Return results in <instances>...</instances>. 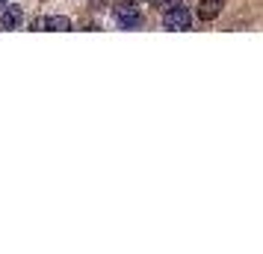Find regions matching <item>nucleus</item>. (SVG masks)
I'll list each match as a JSON object with an SVG mask.
<instances>
[{"label": "nucleus", "mask_w": 263, "mask_h": 254, "mask_svg": "<svg viewBox=\"0 0 263 254\" xmlns=\"http://www.w3.org/2000/svg\"><path fill=\"white\" fill-rule=\"evenodd\" d=\"M116 21H119L121 30H136V27H142V12H139L136 0H121L119 6H116Z\"/></svg>", "instance_id": "f257e3e1"}, {"label": "nucleus", "mask_w": 263, "mask_h": 254, "mask_svg": "<svg viewBox=\"0 0 263 254\" xmlns=\"http://www.w3.org/2000/svg\"><path fill=\"white\" fill-rule=\"evenodd\" d=\"M163 27L166 30H190L192 27V15L190 9H183V6H168L166 12H163Z\"/></svg>", "instance_id": "f03ea898"}, {"label": "nucleus", "mask_w": 263, "mask_h": 254, "mask_svg": "<svg viewBox=\"0 0 263 254\" xmlns=\"http://www.w3.org/2000/svg\"><path fill=\"white\" fill-rule=\"evenodd\" d=\"M0 27H3V30H21V27H24V9H21V6H3V12H0Z\"/></svg>", "instance_id": "7ed1b4c3"}, {"label": "nucleus", "mask_w": 263, "mask_h": 254, "mask_svg": "<svg viewBox=\"0 0 263 254\" xmlns=\"http://www.w3.org/2000/svg\"><path fill=\"white\" fill-rule=\"evenodd\" d=\"M222 6H225V0H201L198 3V18L201 21H213V18H219Z\"/></svg>", "instance_id": "20e7f679"}, {"label": "nucleus", "mask_w": 263, "mask_h": 254, "mask_svg": "<svg viewBox=\"0 0 263 254\" xmlns=\"http://www.w3.org/2000/svg\"><path fill=\"white\" fill-rule=\"evenodd\" d=\"M45 27L53 30V33H65V30H71V18H65V15H50V18H45Z\"/></svg>", "instance_id": "39448f33"}, {"label": "nucleus", "mask_w": 263, "mask_h": 254, "mask_svg": "<svg viewBox=\"0 0 263 254\" xmlns=\"http://www.w3.org/2000/svg\"><path fill=\"white\" fill-rule=\"evenodd\" d=\"M148 3H154V6H163V9H168V6H178L180 0H148Z\"/></svg>", "instance_id": "423d86ee"}, {"label": "nucleus", "mask_w": 263, "mask_h": 254, "mask_svg": "<svg viewBox=\"0 0 263 254\" xmlns=\"http://www.w3.org/2000/svg\"><path fill=\"white\" fill-rule=\"evenodd\" d=\"M0 6H6V0H0Z\"/></svg>", "instance_id": "0eeeda50"}]
</instances>
